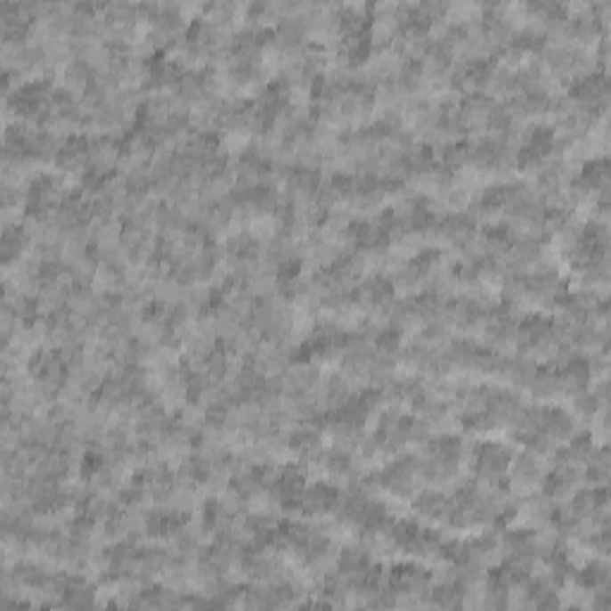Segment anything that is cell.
Masks as SVG:
<instances>
[{"label": "cell", "instance_id": "6da1fadb", "mask_svg": "<svg viewBox=\"0 0 611 611\" xmlns=\"http://www.w3.org/2000/svg\"><path fill=\"white\" fill-rule=\"evenodd\" d=\"M339 490H335L332 485L315 483L311 487H306L304 497H301V511L311 516H321L335 511L339 504Z\"/></svg>", "mask_w": 611, "mask_h": 611}]
</instances>
